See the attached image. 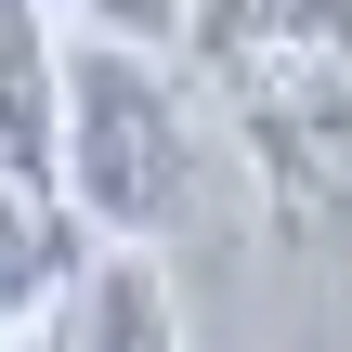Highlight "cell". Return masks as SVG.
Instances as JSON below:
<instances>
[{
  "instance_id": "cell-2",
  "label": "cell",
  "mask_w": 352,
  "mask_h": 352,
  "mask_svg": "<svg viewBox=\"0 0 352 352\" xmlns=\"http://www.w3.org/2000/svg\"><path fill=\"white\" fill-rule=\"evenodd\" d=\"M222 131L261 183V209H340L352 196V52H248L209 65Z\"/></svg>"
},
{
  "instance_id": "cell-5",
  "label": "cell",
  "mask_w": 352,
  "mask_h": 352,
  "mask_svg": "<svg viewBox=\"0 0 352 352\" xmlns=\"http://www.w3.org/2000/svg\"><path fill=\"white\" fill-rule=\"evenodd\" d=\"M78 261H91V235H78L65 209H39V196H13V183H0V340H13V327H39V314L78 287Z\"/></svg>"
},
{
  "instance_id": "cell-1",
  "label": "cell",
  "mask_w": 352,
  "mask_h": 352,
  "mask_svg": "<svg viewBox=\"0 0 352 352\" xmlns=\"http://www.w3.org/2000/svg\"><path fill=\"white\" fill-rule=\"evenodd\" d=\"M196 104L170 52L131 39H65V222L91 248H170L196 222Z\"/></svg>"
},
{
  "instance_id": "cell-4",
  "label": "cell",
  "mask_w": 352,
  "mask_h": 352,
  "mask_svg": "<svg viewBox=\"0 0 352 352\" xmlns=\"http://www.w3.org/2000/svg\"><path fill=\"white\" fill-rule=\"evenodd\" d=\"M183 52H196V65H248V52H352V0H183Z\"/></svg>"
},
{
  "instance_id": "cell-6",
  "label": "cell",
  "mask_w": 352,
  "mask_h": 352,
  "mask_svg": "<svg viewBox=\"0 0 352 352\" xmlns=\"http://www.w3.org/2000/svg\"><path fill=\"white\" fill-rule=\"evenodd\" d=\"M0 352H65V327L39 314V327H13V340H0Z\"/></svg>"
},
{
  "instance_id": "cell-3",
  "label": "cell",
  "mask_w": 352,
  "mask_h": 352,
  "mask_svg": "<svg viewBox=\"0 0 352 352\" xmlns=\"http://www.w3.org/2000/svg\"><path fill=\"white\" fill-rule=\"evenodd\" d=\"M0 183L65 209V26H52V0H0Z\"/></svg>"
}]
</instances>
